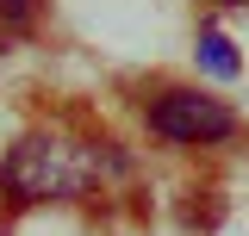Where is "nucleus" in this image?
Wrapping results in <instances>:
<instances>
[{
    "instance_id": "nucleus-4",
    "label": "nucleus",
    "mask_w": 249,
    "mask_h": 236,
    "mask_svg": "<svg viewBox=\"0 0 249 236\" xmlns=\"http://www.w3.org/2000/svg\"><path fill=\"white\" fill-rule=\"evenodd\" d=\"M37 25V0H0V37H19Z\"/></svg>"
},
{
    "instance_id": "nucleus-3",
    "label": "nucleus",
    "mask_w": 249,
    "mask_h": 236,
    "mask_svg": "<svg viewBox=\"0 0 249 236\" xmlns=\"http://www.w3.org/2000/svg\"><path fill=\"white\" fill-rule=\"evenodd\" d=\"M199 62H206L212 75H224V81H231V75H237V50H231V37L206 25V31H199Z\"/></svg>"
},
{
    "instance_id": "nucleus-1",
    "label": "nucleus",
    "mask_w": 249,
    "mask_h": 236,
    "mask_svg": "<svg viewBox=\"0 0 249 236\" xmlns=\"http://www.w3.org/2000/svg\"><path fill=\"white\" fill-rule=\"evenodd\" d=\"M100 180V162H88L81 149L56 143V137H25L13 143V155L0 162V186L13 193V205H44V199H75Z\"/></svg>"
},
{
    "instance_id": "nucleus-2",
    "label": "nucleus",
    "mask_w": 249,
    "mask_h": 236,
    "mask_svg": "<svg viewBox=\"0 0 249 236\" xmlns=\"http://www.w3.org/2000/svg\"><path fill=\"white\" fill-rule=\"evenodd\" d=\"M150 131L168 137V143H218L237 131V112L212 100V93H193V87H168L150 106Z\"/></svg>"
}]
</instances>
